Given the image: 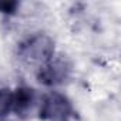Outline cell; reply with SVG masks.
<instances>
[{"instance_id":"3","label":"cell","mask_w":121,"mask_h":121,"mask_svg":"<svg viewBox=\"0 0 121 121\" xmlns=\"http://www.w3.org/2000/svg\"><path fill=\"white\" fill-rule=\"evenodd\" d=\"M76 108L73 101L61 91H50L43 95L39 105L41 121H74Z\"/></svg>"},{"instance_id":"2","label":"cell","mask_w":121,"mask_h":121,"mask_svg":"<svg viewBox=\"0 0 121 121\" xmlns=\"http://www.w3.org/2000/svg\"><path fill=\"white\" fill-rule=\"evenodd\" d=\"M73 70L74 67L71 60L66 54L56 51L53 57L37 67L36 78L41 86L54 88L67 84L73 76Z\"/></svg>"},{"instance_id":"4","label":"cell","mask_w":121,"mask_h":121,"mask_svg":"<svg viewBox=\"0 0 121 121\" xmlns=\"http://www.w3.org/2000/svg\"><path fill=\"white\" fill-rule=\"evenodd\" d=\"M36 104H37V93L34 88L29 86H20L16 90H13L12 112H14L16 115L19 117L29 115Z\"/></svg>"},{"instance_id":"6","label":"cell","mask_w":121,"mask_h":121,"mask_svg":"<svg viewBox=\"0 0 121 121\" xmlns=\"http://www.w3.org/2000/svg\"><path fill=\"white\" fill-rule=\"evenodd\" d=\"M19 2H6V0H3V2H0V13L3 14H14L19 9Z\"/></svg>"},{"instance_id":"5","label":"cell","mask_w":121,"mask_h":121,"mask_svg":"<svg viewBox=\"0 0 121 121\" xmlns=\"http://www.w3.org/2000/svg\"><path fill=\"white\" fill-rule=\"evenodd\" d=\"M13 91L6 87H0V121H4L12 112Z\"/></svg>"},{"instance_id":"1","label":"cell","mask_w":121,"mask_h":121,"mask_svg":"<svg viewBox=\"0 0 121 121\" xmlns=\"http://www.w3.org/2000/svg\"><path fill=\"white\" fill-rule=\"evenodd\" d=\"M56 53V43L51 36L43 31L26 36L17 44V57L30 66H41Z\"/></svg>"}]
</instances>
